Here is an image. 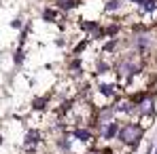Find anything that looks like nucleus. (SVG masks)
Here are the masks:
<instances>
[{
	"label": "nucleus",
	"mask_w": 157,
	"mask_h": 154,
	"mask_svg": "<svg viewBox=\"0 0 157 154\" xmlns=\"http://www.w3.org/2000/svg\"><path fill=\"white\" fill-rule=\"evenodd\" d=\"M144 137V127L142 123L138 120H128L119 127V133H117V141L125 148V150H134Z\"/></svg>",
	"instance_id": "f257e3e1"
},
{
	"label": "nucleus",
	"mask_w": 157,
	"mask_h": 154,
	"mask_svg": "<svg viewBox=\"0 0 157 154\" xmlns=\"http://www.w3.org/2000/svg\"><path fill=\"white\" fill-rule=\"evenodd\" d=\"M153 47H155V38H153V34H151L149 27H138V30L132 34L130 49L134 53H138V55H142V57L147 59V55L153 51Z\"/></svg>",
	"instance_id": "f03ea898"
},
{
	"label": "nucleus",
	"mask_w": 157,
	"mask_h": 154,
	"mask_svg": "<svg viewBox=\"0 0 157 154\" xmlns=\"http://www.w3.org/2000/svg\"><path fill=\"white\" fill-rule=\"evenodd\" d=\"M134 103H136V112L138 116H153V110H155V93L151 91H138L136 95L130 93Z\"/></svg>",
	"instance_id": "7ed1b4c3"
},
{
	"label": "nucleus",
	"mask_w": 157,
	"mask_h": 154,
	"mask_svg": "<svg viewBox=\"0 0 157 154\" xmlns=\"http://www.w3.org/2000/svg\"><path fill=\"white\" fill-rule=\"evenodd\" d=\"M113 110H115V114L117 116H125V118H134V116H138V112H136V103L132 99L130 93H121L119 97H115L113 99Z\"/></svg>",
	"instance_id": "20e7f679"
},
{
	"label": "nucleus",
	"mask_w": 157,
	"mask_h": 154,
	"mask_svg": "<svg viewBox=\"0 0 157 154\" xmlns=\"http://www.w3.org/2000/svg\"><path fill=\"white\" fill-rule=\"evenodd\" d=\"M119 127H121V123L115 118V120H108L104 125L94 127V131H96V137H98V139H102V141H113V139H117Z\"/></svg>",
	"instance_id": "39448f33"
},
{
	"label": "nucleus",
	"mask_w": 157,
	"mask_h": 154,
	"mask_svg": "<svg viewBox=\"0 0 157 154\" xmlns=\"http://www.w3.org/2000/svg\"><path fill=\"white\" fill-rule=\"evenodd\" d=\"M40 144H43V131L36 127L28 129L26 135H24V150L30 154H34L38 148H40Z\"/></svg>",
	"instance_id": "423d86ee"
},
{
	"label": "nucleus",
	"mask_w": 157,
	"mask_h": 154,
	"mask_svg": "<svg viewBox=\"0 0 157 154\" xmlns=\"http://www.w3.org/2000/svg\"><path fill=\"white\" fill-rule=\"evenodd\" d=\"M157 13V0H144L140 6H138V15L142 19H151Z\"/></svg>",
	"instance_id": "0eeeda50"
},
{
	"label": "nucleus",
	"mask_w": 157,
	"mask_h": 154,
	"mask_svg": "<svg viewBox=\"0 0 157 154\" xmlns=\"http://www.w3.org/2000/svg\"><path fill=\"white\" fill-rule=\"evenodd\" d=\"M43 19L45 21H51V23H59L64 19V11H59L57 6H47L43 11Z\"/></svg>",
	"instance_id": "6e6552de"
},
{
	"label": "nucleus",
	"mask_w": 157,
	"mask_h": 154,
	"mask_svg": "<svg viewBox=\"0 0 157 154\" xmlns=\"http://www.w3.org/2000/svg\"><path fill=\"white\" fill-rule=\"evenodd\" d=\"M123 6H125V0H108L104 4V11L108 15H119Z\"/></svg>",
	"instance_id": "1a4fd4ad"
},
{
	"label": "nucleus",
	"mask_w": 157,
	"mask_h": 154,
	"mask_svg": "<svg viewBox=\"0 0 157 154\" xmlns=\"http://www.w3.org/2000/svg\"><path fill=\"white\" fill-rule=\"evenodd\" d=\"M47 106H49V97H36V99L32 102V110L38 114V112H45Z\"/></svg>",
	"instance_id": "9d476101"
},
{
	"label": "nucleus",
	"mask_w": 157,
	"mask_h": 154,
	"mask_svg": "<svg viewBox=\"0 0 157 154\" xmlns=\"http://www.w3.org/2000/svg\"><path fill=\"white\" fill-rule=\"evenodd\" d=\"M24 57H26V53H24V49H21V47H19V49H17V53H15V63L19 66V63L24 61Z\"/></svg>",
	"instance_id": "9b49d317"
},
{
	"label": "nucleus",
	"mask_w": 157,
	"mask_h": 154,
	"mask_svg": "<svg viewBox=\"0 0 157 154\" xmlns=\"http://www.w3.org/2000/svg\"><path fill=\"white\" fill-rule=\"evenodd\" d=\"M11 26L15 27V30H19V27H21V21H19V19H15V21H13V23H11Z\"/></svg>",
	"instance_id": "f8f14e48"
},
{
	"label": "nucleus",
	"mask_w": 157,
	"mask_h": 154,
	"mask_svg": "<svg viewBox=\"0 0 157 154\" xmlns=\"http://www.w3.org/2000/svg\"><path fill=\"white\" fill-rule=\"evenodd\" d=\"M0 144H2V135H0Z\"/></svg>",
	"instance_id": "ddd939ff"
},
{
	"label": "nucleus",
	"mask_w": 157,
	"mask_h": 154,
	"mask_svg": "<svg viewBox=\"0 0 157 154\" xmlns=\"http://www.w3.org/2000/svg\"><path fill=\"white\" fill-rule=\"evenodd\" d=\"M155 154H157V148H155Z\"/></svg>",
	"instance_id": "4468645a"
}]
</instances>
